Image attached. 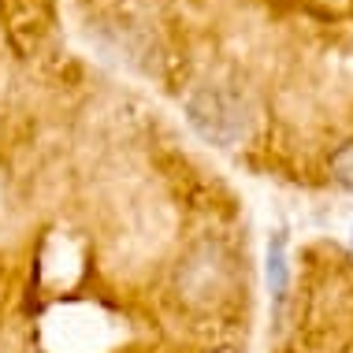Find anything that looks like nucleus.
I'll use <instances>...</instances> for the list:
<instances>
[{"label": "nucleus", "mask_w": 353, "mask_h": 353, "mask_svg": "<svg viewBox=\"0 0 353 353\" xmlns=\"http://www.w3.org/2000/svg\"><path fill=\"white\" fill-rule=\"evenodd\" d=\"M286 275H290V264H286V238L275 234L272 245H268V286H272L275 305H283V298H286Z\"/></svg>", "instance_id": "1"}, {"label": "nucleus", "mask_w": 353, "mask_h": 353, "mask_svg": "<svg viewBox=\"0 0 353 353\" xmlns=\"http://www.w3.org/2000/svg\"><path fill=\"white\" fill-rule=\"evenodd\" d=\"M331 171H335V179L346 190H353V141L350 145H342L335 157H331Z\"/></svg>", "instance_id": "2"}]
</instances>
